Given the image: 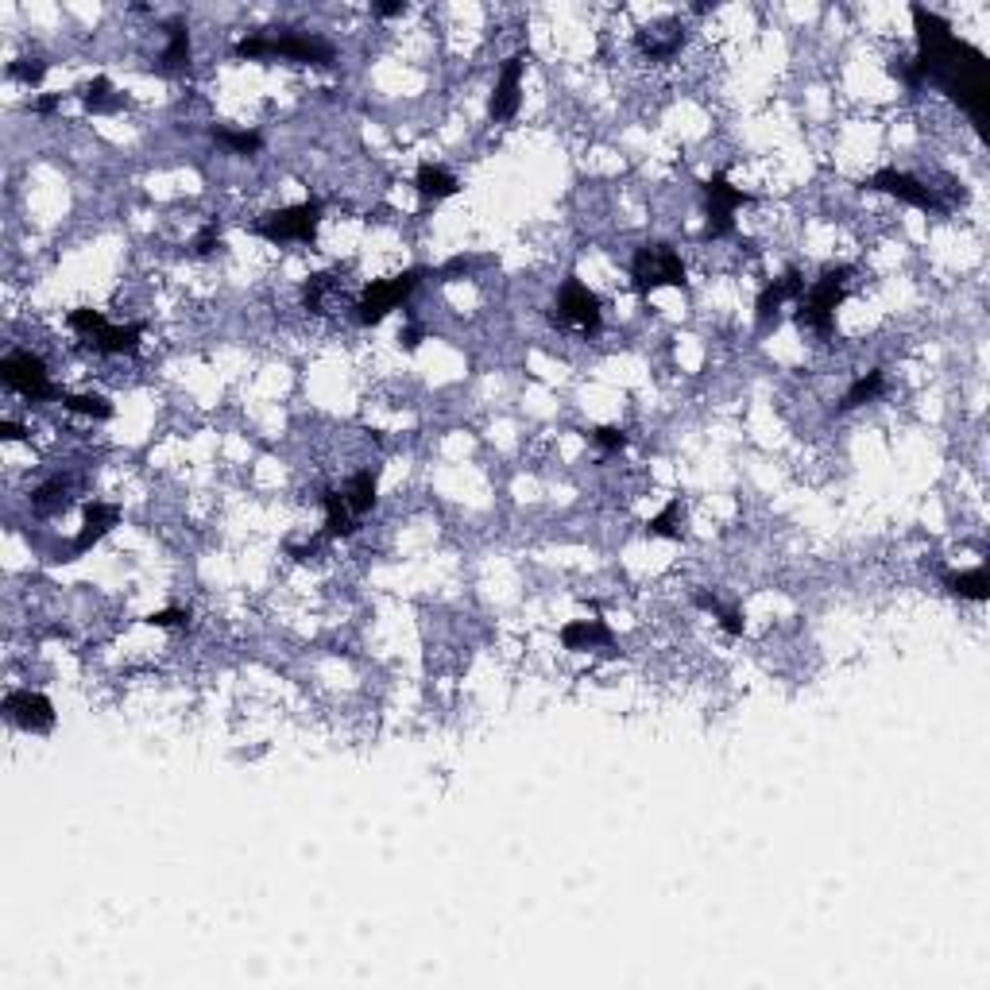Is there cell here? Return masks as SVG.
Returning a JSON list of instances; mask_svg holds the SVG:
<instances>
[{
	"mask_svg": "<svg viewBox=\"0 0 990 990\" xmlns=\"http://www.w3.org/2000/svg\"><path fill=\"white\" fill-rule=\"evenodd\" d=\"M422 275H426L422 267H410L403 275H391V279L368 283V287L360 291V298H356V306H352V310H356V321H360V325H379L391 310H399L410 294H414V287L422 283Z\"/></svg>",
	"mask_w": 990,
	"mask_h": 990,
	"instance_id": "8992f818",
	"label": "cell"
},
{
	"mask_svg": "<svg viewBox=\"0 0 990 990\" xmlns=\"http://www.w3.org/2000/svg\"><path fill=\"white\" fill-rule=\"evenodd\" d=\"M0 437H8V441H20V437H28V430H24L20 422H0Z\"/></svg>",
	"mask_w": 990,
	"mask_h": 990,
	"instance_id": "8d00e7d4",
	"label": "cell"
},
{
	"mask_svg": "<svg viewBox=\"0 0 990 990\" xmlns=\"http://www.w3.org/2000/svg\"><path fill=\"white\" fill-rule=\"evenodd\" d=\"M190 248H194V256H202V260L205 256H213V252L221 248V229H217V221H209L202 233L194 236V244H190Z\"/></svg>",
	"mask_w": 990,
	"mask_h": 990,
	"instance_id": "e575fe53",
	"label": "cell"
},
{
	"mask_svg": "<svg viewBox=\"0 0 990 990\" xmlns=\"http://www.w3.org/2000/svg\"><path fill=\"white\" fill-rule=\"evenodd\" d=\"M704 202H708V221H704V240H720L735 229V209L751 202L739 186H731L728 175H712L704 182Z\"/></svg>",
	"mask_w": 990,
	"mask_h": 990,
	"instance_id": "9c48e42d",
	"label": "cell"
},
{
	"mask_svg": "<svg viewBox=\"0 0 990 990\" xmlns=\"http://www.w3.org/2000/svg\"><path fill=\"white\" fill-rule=\"evenodd\" d=\"M944 588L960 600H987L990 596V577L987 565L979 569H960V573H944Z\"/></svg>",
	"mask_w": 990,
	"mask_h": 990,
	"instance_id": "44dd1931",
	"label": "cell"
},
{
	"mask_svg": "<svg viewBox=\"0 0 990 990\" xmlns=\"http://www.w3.org/2000/svg\"><path fill=\"white\" fill-rule=\"evenodd\" d=\"M209 136H213V144L229 147L233 155H256L263 147V136L260 132H252V128H229V124H213L209 128Z\"/></svg>",
	"mask_w": 990,
	"mask_h": 990,
	"instance_id": "d4e9b609",
	"label": "cell"
},
{
	"mask_svg": "<svg viewBox=\"0 0 990 990\" xmlns=\"http://www.w3.org/2000/svg\"><path fill=\"white\" fill-rule=\"evenodd\" d=\"M8 78L12 82H24V86H39L47 78V62L43 59H16L8 62Z\"/></svg>",
	"mask_w": 990,
	"mask_h": 990,
	"instance_id": "1f68e13d",
	"label": "cell"
},
{
	"mask_svg": "<svg viewBox=\"0 0 990 990\" xmlns=\"http://www.w3.org/2000/svg\"><path fill=\"white\" fill-rule=\"evenodd\" d=\"M144 325H105L97 337H89V349L109 352V356H132L140 349Z\"/></svg>",
	"mask_w": 990,
	"mask_h": 990,
	"instance_id": "ac0fdd59",
	"label": "cell"
},
{
	"mask_svg": "<svg viewBox=\"0 0 990 990\" xmlns=\"http://www.w3.org/2000/svg\"><path fill=\"white\" fill-rule=\"evenodd\" d=\"M561 646L565 650H596V646H604V650L615 654V635L604 619H573V623L561 627Z\"/></svg>",
	"mask_w": 990,
	"mask_h": 990,
	"instance_id": "9a60e30c",
	"label": "cell"
},
{
	"mask_svg": "<svg viewBox=\"0 0 990 990\" xmlns=\"http://www.w3.org/2000/svg\"><path fill=\"white\" fill-rule=\"evenodd\" d=\"M693 604L704 608V612L716 615V619H720V627H724L728 635H743V631H747V619H743V612H739V608H724L712 592H697V596H693Z\"/></svg>",
	"mask_w": 990,
	"mask_h": 990,
	"instance_id": "83f0119b",
	"label": "cell"
},
{
	"mask_svg": "<svg viewBox=\"0 0 990 990\" xmlns=\"http://www.w3.org/2000/svg\"><path fill=\"white\" fill-rule=\"evenodd\" d=\"M55 109H59V97H39V101H35V113H39V117H51Z\"/></svg>",
	"mask_w": 990,
	"mask_h": 990,
	"instance_id": "74e56055",
	"label": "cell"
},
{
	"mask_svg": "<svg viewBox=\"0 0 990 990\" xmlns=\"http://www.w3.org/2000/svg\"><path fill=\"white\" fill-rule=\"evenodd\" d=\"M147 623L159 627V631H182V627H190V612L186 608H163V612L147 615Z\"/></svg>",
	"mask_w": 990,
	"mask_h": 990,
	"instance_id": "836d02e7",
	"label": "cell"
},
{
	"mask_svg": "<svg viewBox=\"0 0 990 990\" xmlns=\"http://www.w3.org/2000/svg\"><path fill=\"white\" fill-rule=\"evenodd\" d=\"M78 97H82V105H86L89 113H113V109H120V97H113V82L109 78L86 82V86L78 89Z\"/></svg>",
	"mask_w": 990,
	"mask_h": 990,
	"instance_id": "4316f807",
	"label": "cell"
},
{
	"mask_svg": "<svg viewBox=\"0 0 990 990\" xmlns=\"http://www.w3.org/2000/svg\"><path fill=\"white\" fill-rule=\"evenodd\" d=\"M236 59H294L306 66H333L337 51L321 35L306 31H279V35H244L233 43Z\"/></svg>",
	"mask_w": 990,
	"mask_h": 990,
	"instance_id": "7a4b0ae2",
	"label": "cell"
},
{
	"mask_svg": "<svg viewBox=\"0 0 990 990\" xmlns=\"http://www.w3.org/2000/svg\"><path fill=\"white\" fill-rule=\"evenodd\" d=\"M4 712H8V720H12L16 728H24V731L55 728V704H51V697L31 693V689H12V693L4 697Z\"/></svg>",
	"mask_w": 990,
	"mask_h": 990,
	"instance_id": "4fadbf2b",
	"label": "cell"
},
{
	"mask_svg": "<svg viewBox=\"0 0 990 990\" xmlns=\"http://www.w3.org/2000/svg\"><path fill=\"white\" fill-rule=\"evenodd\" d=\"M584 437H588L596 449H604V453H619V449L627 445V434H623L619 426H596V430H584Z\"/></svg>",
	"mask_w": 990,
	"mask_h": 990,
	"instance_id": "d6a6232c",
	"label": "cell"
},
{
	"mask_svg": "<svg viewBox=\"0 0 990 990\" xmlns=\"http://www.w3.org/2000/svg\"><path fill=\"white\" fill-rule=\"evenodd\" d=\"M376 16H403L407 12V0H387V4H372Z\"/></svg>",
	"mask_w": 990,
	"mask_h": 990,
	"instance_id": "d590c367",
	"label": "cell"
},
{
	"mask_svg": "<svg viewBox=\"0 0 990 990\" xmlns=\"http://www.w3.org/2000/svg\"><path fill=\"white\" fill-rule=\"evenodd\" d=\"M321 507H325V538H349V534H356L360 519L352 515L345 492L329 488V492L321 495Z\"/></svg>",
	"mask_w": 990,
	"mask_h": 990,
	"instance_id": "e0dca14e",
	"label": "cell"
},
{
	"mask_svg": "<svg viewBox=\"0 0 990 990\" xmlns=\"http://www.w3.org/2000/svg\"><path fill=\"white\" fill-rule=\"evenodd\" d=\"M414 190L422 194V202H445V198H453L461 190V182L437 163H422L418 175H414Z\"/></svg>",
	"mask_w": 990,
	"mask_h": 990,
	"instance_id": "d6986e66",
	"label": "cell"
},
{
	"mask_svg": "<svg viewBox=\"0 0 990 990\" xmlns=\"http://www.w3.org/2000/svg\"><path fill=\"white\" fill-rule=\"evenodd\" d=\"M163 70L167 74H182L190 66V28L186 20H171L167 24V51H163Z\"/></svg>",
	"mask_w": 990,
	"mask_h": 990,
	"instance_id": "7402d4cb",
	"label": "cell"
},
{
	"mask_svg": "<svg viewBox=\"0 0 990 990\" xmlns=\"http://www.w3.org/2000/svg\"><path fill=\"white\" fill-rule=\"evenodd\" d=\"M863 186H867V190H878V194H890V198L913 205V209H925V213H948V202L936 194V186L921 182L917 175H905V171H898V167H882V171H874Z\"/></svg>",
	"mask_w": 990,
	"mask_h": 990,
	"instance_id": "ba28073f",
	"label": "cell"
},
{
	"mask_svg": "<svg viewBox=\"0 0 990 990\" xmlns=\"http://www.w3.org/2000/svg\"><path fill=\"white\" fill-rule=\"evenodd\" d=\"M341 492H345V499H349L352 515H356V519H364V515H368L372 507H376V499H379V495H376L379 492V476L372 472V468H364V472H356V476H352V480L345 484V488H341Z\"/></svg>",
	"mask_w": 990,
	"mask_h": 990,
	"instance_id": "ffe728a7",
	"label": "cell"
},
{
	"mask_svg": "<svg viewBox=\"0 0 990 990\" xmlns=\"http://www.w3.org/2000/svg\"><path fill=\"white\" fill-rule=\"evenodd\" d=\"M120 523V507L113 503H86V511H82V530H78V538H74V554H86L93 542H101L113 526Z\"/></svg>",
	"mask_w": 990,
	"mask_h": 990,
	"instance_id": "2e32d148",
	"label": "cell"
},
{
	"mask_svg": "<svg viewBox=\"0 0 990 990\" xmlns=\"http://www.w3.org/2000/svg\"><path fill=\"white\" fill-rule=\"evenodd\" d=\"M886 391V372L882 368H874V372H867V376H859L851 387H847V395L840 399V414H847V410H855V407H863V403H874L878 395Z\"/></svg>",
	"mask_w": 990,
	"mask_h": 990,
	"instance_id": "cb8c5ba5",
	"label": "cell"
},
{
	"mask_svg": "<svg viewBox=\"0 0 990 990\" xmlns=\"http://www.w3.org/2000/svg\"><path fill=\"white\" fill-rule=\"evenodd\" d=\"M418 341H422L418 329H407V333H403V345H407V349H418Z\"/></svg>",
	"mask_w": 990,
	"mask_h": 990,
	"instance_id": "f35d334b",
	"label": "cell"
},
{
	"mask_svg": "<svg viewBox=\"0 0 990 990\" xmlns=\"http://www.w3.org/2000/svg\"><path fill=\"white\" fill-rule=\"evenodd\" d=\"M0 383L28 395L31 403H47V399H62V391L51 383L47 364L35 356V352H8L0 360Z\"/></svg>",
	"mask_w": 990,
	"mask_h": 990,
	"instance_id": "52a82bcc",
	"label": "cell"
},
{
	"mask_svg": "<svg viewBox=\"0 0 990 990\" xmlns=\"http://www.w3.org/2000/svg\"><path fill=\"white\" fill-rule=\"evenodd\" d=\"M646 534H650V538H681V503L670 499V503L646 523Z\"/></svg>",
	"mask_w": 990,
	"mask_h": 990,
	"instance_id": "f1b7e54d",
	"label": "cell"
},
{
	"mask_svg": "<svg viewBox=\"0 0 990 990\" xmlns=\"http://www.w3.org/2000/svg\"><path fill=\"white\" fill-rule=\"evenodd\" d=\"M62 407L86 418H113V403L105 395H62Z\"/></svg>",
	"mask_w": 990,
	"mask_h": 990,
	"instance_id": "f546056e",
	"label": "cell"
},
{
	"mask_svg": "<svg viewBox=\"0 0 990 990\" xmlns=\"http://www.w3.org/2000/svg\"><path fill=\"white\" fill-rule=\"evenodd\" d=\"M851 275H855V267H828L813 287L797 298V325L813 329L820 341H828L836 333V310L844 306Z\"/></svg>",
	"mask_w": 990,
	"mask_h": 990,
	"instance_id": "3957f363",
	"label": "cell"
},
{
	"mask_svg": "<svg viewBox=\"0 0 990 990\" xmlns=\"http://www.w3.org/2000/svg\"><path fill=\"white\" fill-rule=\"evenodd\" d=\"M333 294H341V279H337L333 271H318V275H310V279H306V287H302V302H306V310H310V314H329Z\"/></svg>",
	"mask_w": 990,
	"mask_h": 990,
	"instance_id": "603a6c76",
	"label": "cell"
},
{
	"mask_svg": "<svg viewBox=\"0 0 990 990\" xmlns=\"http://www.w3.org/2000/svg\"><path fill=\"white\" fill-rule=\"evenodd\" d=\"M66 325L74 329V333H82V337H97L109 321H105V314L101 310H89V306H78V310H70V318H66Z\"/></svg>",
	"mask_w": 990,
	"mask_h": 990,
	"instance_id": "4dcf8cb0",
	"label": "cell"
},
{
	"mask_svg": "<svg viewBox=\"0 0 990 990\" xmlns=\"http://www.w3.org/2000/svg\"><path fill=\"white\" fill-rule=\"evenodd\" d=\"M631 283H635L639 298H646V294L658 291V287H677V291L689 287L685 263L677 256V248L666 244V240H650V244H642L639 252H635V260H631Z\"/></svg>",
	"mask_w": 990,
	"mask_h": 990,
	"instance_id": "277c9868",
	"label": "cell"
},
{
	"mask_svg": "<svg viewBox=\"0 0 990 990\" xmlns=\"http://www.w3.org/2000/svg\"><path fill=\"white\" fill-rule=\"evenodd\" d=\"M554 325H577L581 333H596L600 329V298L584 287L577 275L565 279V287L557 294L554 310H550Z\"/></svg>",
	"mask_w": 990,
	"mask_h": 990,
	"instance_id": "30bf717a",
	"label": "cell"
},
{
	"mask_svg": "<svg viewBox=\"0 0 990 990\" xmlns=\"http://www.w3.org/2000/svg\"><path fill=\"white\" fill-rule=\"evenodd\" d=\"M805 294V275L797 271V267H789L782 279H774V283H766L762 291H758V302H755V321H758V333H770L778 318H782V306L786 302H797Z\"/></svg>",
	"mask_w": 990,
	"mask_h": 990,
	"instance_id": "8fae6325",
	"label": "cell"
},
{
	"mask_svg": "<svg viewBox=\"0 0 990 990\" xmlns=\"http://www.w3.org/2000/svg\"><path fill=\"white\" fill-rule=\"evenodd\" d=\"M909 16H913V31H917V59L894 66V74H902L913 89L925 86V82L940 86L960 109L971 113L979 128H987V55L979 47H971L967 39H960L952 24L944 16L929 12L925 4H913Z\"/></svg>",
	"mask_w": 990,
	"mask_h": 990,
	"instance_id": "6da1fadb",
	"label": "cell"
},
{
	"mask_svg": "<svg viewBox=\"0 0 990 990\" xmlns=\"http://www.w3.org/2000/svg\"><path fill=\"white\" fill-rule=\"evenodd\" d=\"M70 488H66V480H51V484H43V488H35L31 495V511L35 515H59L70 507Z\"/></svg>",
	"mask_w": 990,
	"mask_h": 990,
	"instance_id": "484cf974",
	"label": "cell"
},
{
	"mask_svg": "<svg viewBox=\"0 0 990 990\" xmlns=\"http://www.w3.org/2000/svg\"><path fill=\"white\" fill-rule=\"evenodd\" d=\"M635 47L650 62H670L685 47V28H681V20H654V24L635 31Z\"/></svg>",
	"mask_w": 990,
	"mask_h": 990,
	"instance_id": "5bb4252c",
	"label": "cell"
},
{
	"mask_svg": "<svg viewBox=\"0 0 990 990\" xmlns=\"http://www.w3.org/2000/svg\"><path fill=\"white\" fill-rule=\"evenodd\" d=\"M318 225H321V202L318 198H306L298 205H287V209H275L260 217L252 225V233L271 240V244H314L318 240Z\"/></svg>",
	"mask_w": 990,
	"mask_h": 990,
	"instance_id": "5b68a950",
	"label": "cell"
},
{
	"mask_svg": "<svg viewBox=\"0 0 990 990\" xmlns=\"http://www.w3.org/2000/svg\"><path fill=\"white\" fill-rule=\"evenodd\" d=\"M523 70H526V55H511V59L503 62V70L495 78L492 101H488V117L495 124H503V120H511L519 113V105H523Z\"/></svg>",
	"mask_w": 990,
	"mask_h": 990,
	"instance_id": "7c38bea8",
	"label": "cell"
}]
</instances>
